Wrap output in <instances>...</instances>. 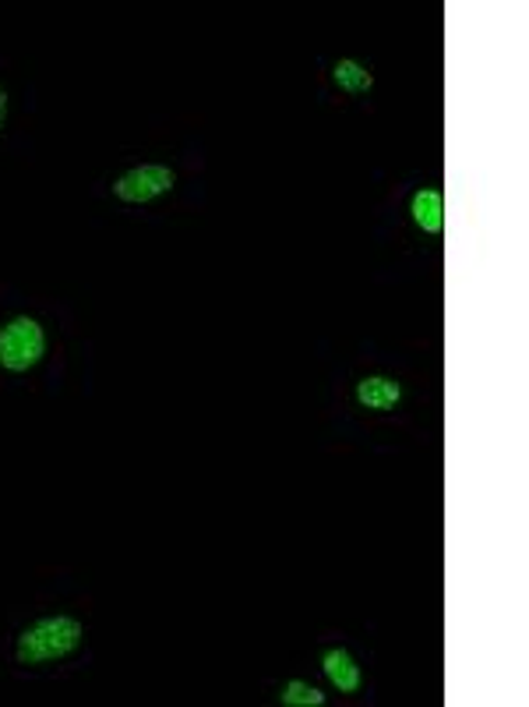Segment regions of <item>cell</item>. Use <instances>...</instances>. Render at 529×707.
Segmentation results:
<instances>
[{
  "mask_svg": "<svg viewBox=\"0 0 529 707\" xmlns=\"http://www.w3.org/2000/svg\"><path fill=\"white\" fill-rule=\"evenodd\" d=\"M279 700L286 707H322L325 704V694L318 686L311 683H303V680H290L283 689H279Z\"/></svg>",
  "mask_w": 529,
  "mask_h": 707,
  "instance_id": "cell-8",
  "label": "cell"
},
{
  "mask_svg": "<svg viewBox=\"0 0 529 707\" xmlns=\"http://www.w3.org/2000/svg\"><path fill=\"white\" fill-rule=\"evenodd\" d=\"M332 78L343 92H349V96H364V92H371V85H375V75L367 71V65H360V60H353V57L335 60Z\"/></svg>",
  "mask_w": 529,
  "mask_h": 707,
  "instance_id": "cell-7",
  "label": "cell"
},
{
  "mask_svg": "<svg viewBox=\"0 0 529 707\" xmlns=\"http://www.w3.org/2000/svg\"><path fill=\"white\" fill-rule=\"evenodd\" d=\"M399 400H403V386L389 375H364L357 383V403L367 411H392Z\"/></svg>",
  "mask_w": 529,
  "mask_h": 707,
  "instance_id": "cell-4",
  "label": "cell"
},
{
  "mask_svg": "<svg viewBox=\"0 0 529 707\" xmlns=\"http://www.w3.org/2000/svg\"><path fill=\"white\" fill-rule=\"evenodd\" d=\"M4 121H8V92L0 89V132H4Z\"/></svg>",
  "mask_w": 529,
  "mask_h": 707,
  "instance_id": "cell-9",
  "label": "cell"
},
{
  "mask_svg": "<svg viewBox=\"0 0 529 707\" xmlns=\"http://www.w3.org/2000/svg\"><path fill=\"white\" fill-rule=\"evenodd\" d=\"M173 184H176V174H173L170 167H163V163H146V167L127 170L124 178H117V181H114V195H117L120 202H131V206H146V202L173 192Z\"/></svg>",
  "mask_w": 529,
  "mask_h": 707,
  "instance_id": "cell-3",
  "label": "cell"
},
{
  "mask_svg": "<svg viewBox=\"0 0 529 707\" xmlns=\"http://www.w3.org/2000/svg\"><path fill=\"white\" fill-rule=\"evenodd\" d=\"M43 354H46V333L36 319L19 316L0 329V368L28 372L39 365Z\"/></svg>",
  "mask_w": 529,
  "mask_h": 707,
  "instance_id": "cell-2",
  "label": "cell"
},
{
  "mask_svg": "<svg viewBox=\"0 0 529 707\" xmlns=\"http://www.w3.org/2000/svg\"><path fill=\"white\" fill-rule=\"evenodd\" d=\"M322 669L340 694H357L360 689V665L353 662V654L346 648H329L322 654Z\"/></svg>",
  "mask_w": 529,
  "mask_h": 707,
  "instance_id": "cell-5",
  "label": "cell"
},
{
  "mask_svg": "<svg viewBox=\"0 0 529 707\" xmlns=\"http://www.w3.org/2000/svg\"><path fill=\"white\" fill-rule=\"evenodd\" d=\"M410 216L424 233H441V227H445V198H441L438 187H421V192H416L413 202H410Z\"/></svg>",
  "mask_w": 529,
  "mask_h": 707,
  "instance_id": "cell-6",
  "label": "cell"
},
{
  "mask_svg": "<svg viewBox=\"0 0 529 707\" xmlns=\"http://www.w3.org/2000/svg\"><path fill=\"white\" fill-rule=\"evenodd\" d=\"M85 630L82 623L71 616H46L39 623H32L28 630H22L19 648H14V658L22 665H50L68 658L78 643H82Z\"/></svg>",
  "mask_w": 529,
  "mask_h": 707,
  "instance_id": "cell-1",
  "label": "cell"
}]
</instances>
